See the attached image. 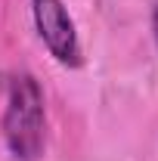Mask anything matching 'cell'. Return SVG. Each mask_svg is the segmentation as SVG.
<instances>
[{
	"mask_svg": "<svg viewBox=\"0 0 158 161\" xmlns=\"http://www.w3.org/2000/svg\"><path fill=\"white\" fill-rule=\"evenodd\" d=\"M0 133L16 161H40L47 152V99L34 75L19 71L6 87Z\"/></svg>",
	"mask_w": 158,
	"mask_h": 161,
	"instance_id": "obj_1",
	"label": "cell"
},
{
	"mask_svg": "<svg viewBox=\"0 0 158 161\" xmlns=\"http://www.w3.org/2000/svg\"><path fill=\"white\" fill-rule=\"evenodd\" d=\"M31 19H34L37 37L50 50V56L65 68H81V62H84L81 37L65 3L62 0H31Z\"/></svg>",
	"mask_w": 158,
	"mask_h": 161,
	"instance_id": "obj_2",
	"label": "cell"
},
{
	"mask_svg": "<svg viewBox=\"0 0 158 161\" xmlns=\"http://www.w3.org/2000/svg\"><path fill=\"white\" fill-rule=\"evenodd\" d=\"M152 37H155V47H158V0L152 6Z\"/></svg>",
	"mask_w": 158,
	"mask_h": 161,
	"instance_id": "obj_3",
	"label": "cell"
}]
</instances>
